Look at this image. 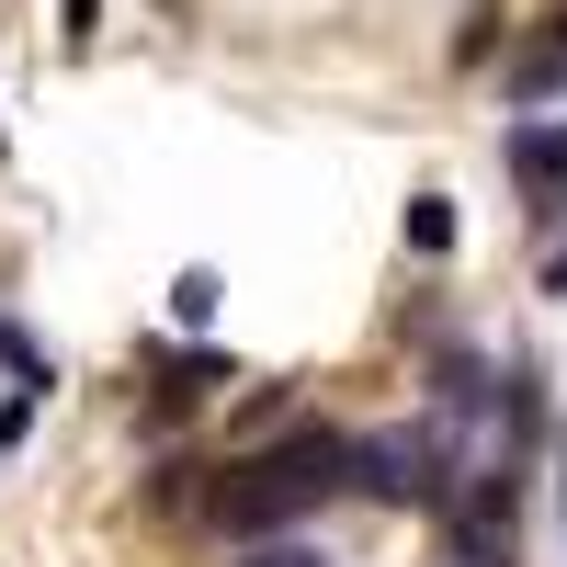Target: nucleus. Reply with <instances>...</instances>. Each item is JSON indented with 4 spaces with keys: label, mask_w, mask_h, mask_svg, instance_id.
I'll use <instances>...</instances> for the list:
<instances>
[{
    "label": "nucleus",
    "mask_w": 567,
    "mask_h": 567,
    "mask_svg": "<svg viewBox=\"0 0 567 567\" xmlns=\"http://www.w3.org/2000/svg\"><path fill=\"white\" fill-rule=\"evenodd\" d=\"M341 454H352V432H284V443H261L250 465H227L216 477V534L227 545H250V534H296V523H318L329 499H341Z\"/></svg>",
    "instance_id": "f257e3e1"
},
{
    "label": "nucleus",
    "mask_w": 567,
    "mask_h": 567,
    "mask_svg": "<svg viewBox=\"0 0 567 567\" xmlns=\"http://www.w3.org/2000/svg\"><path fill=\"white\" fill-rule=\"evenodd\" d=\"M341 488L386 499V511H432V499H443V443H432V432H352Z\"/></svg>",
    "instance_id": "f03ea898"
},
{
    "label": "nucleus",
    "mask_w": 567,
    "mask_h": 567,
    "mask_svg": "<svg viewBox=\"0 0 567 567\" xmlns=\"http://www.w3.org/2000/svg\"><path fill=\"white\" fill-rule=\"evenodd\" d=\"M511 171H523L534 194H567V114L556 125H511Z\"/></svg>",
    "instance_id": "7ed1b4c3"
},
{
    "label": "nucleus",
    "mask_w": 567,
    "mask_h": 567,
    "mask_svg": "<svg viewBox=\"0 0 567 567\" xmlns=\"http://www.w3.org/2000/svg\"><path fill=\"white\" fill-rule=\"evenodd\" d=\"M545 91H567V12L523 45V58H511V103H545Z\"/></svg>",
    "instance_id": "20e7f679"
},
{
    "label": "nucleus",
    "mask_w": 567,
    "mask_h": 567,
    "mask_svg": "<svg viewBox=\"0 0 567 567\" xmlns=\"http://www.w3.org/2000/svg\"><path fill=\"white\" fill-rule=\"evenodd\" d=\"M159 363V409H194L205 386H227V352H148Z\"/></svg>",
    "instance_id": "39448f33"
},
{
    "label": "nucleus",
    "mask_w": 567,
    "mask_h": 567,
    "mask_svg": "<svg viewBox=\"0 0 567 567\" xmlns=\"http://www.w3.org/2000/svg\"><path fill=\"white\" fill-rule=\"evenodd\" d=\"M239 567H329V556H318L307 534H250V556H239Z\"/></svg>",
    "instance_id": "423d86ee"
},
{
    "label": "nucleus",
    "mask_w": 567,
    "mask_h": 567,
    "mask_svg": "<svg viewBox=\"0 0 567 567\" xmlns=\"http://www.w3.org/2000/svg\"><path fill=\"white\" fill-rule=\"evenodd\" d=\"M409 250H454V205H443V194L409 205Z\"/></svg>",
    "instance_id": "0eeeda50"
},
{
    "label": "nucleus",
    "mask_w": 567,
    "mask_h": 567,
    "mask_svg": "<svg viewBox=\"0 0 567 567\" xmlns=\"http://www.w3.org/2000/svg\"><path fill=\"white\" fill-rule=\"evenodd\" d=\"M171 307H182V329H205V318H216V272L194 261V272H182V284H171Z\"/></svg>",
    "instance_id": "6e6552de"
},
{
    "label": "nucleus",
    "mask_w": 567,
    "mask_h": 567,
    "mask_svg": "<svg viewBox=\"0 0 567 567\" xmlns=\"http://www.w3.org/2000/svg\"><path fill=\"white\" fill-rule=\"evenodd\" d=\"M23 420H34V386H12V398H0V454L23 443Z\"/></svg>",
    "instance_id": "1a4fd4ad"
},
{
    "label": "nucleus",
    "mask_w": 567,
    "mask_h": 567,
    "mask_svg": "<svg viewBox=\"0 0 567 567\" xmlns=\"http://www.w3.org/2000/svg\"><path fill=\"white\" fill-rule=\"evenodd\" d=\"M58 12H69V45H91V34H103V0H58Z\"/></svg>",
    "instance_id": "9d476101"
},
{
    "label": "nucleus",
    "mask_w": 567,
    "mask_h": 567,
    "mask_svg": "<svg viewBox=\"0 0 567 567\" xmlns=\"http://www.w3.org/2000/svg\"><path fill=\"white\" fill-rule=\"evenodd\" d=\"M545 296H567V250H556V261H545Z\"/></svg>",
    "instance_id": "9b49d317"
}]
</instances>
